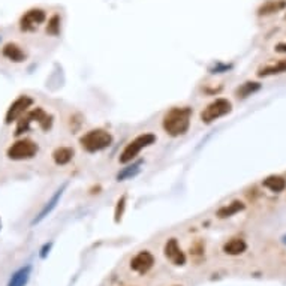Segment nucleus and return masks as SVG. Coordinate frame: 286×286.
<instances>
[{
  "instance_id": "423d86ee",
  "label": "nucleus",
  "mask_w": 286,
  "mask_h": 286,
  "mask_svg": "<svg viewBox=\"0 0 286 286\" xmlns=\"http://www.w3.org/2000/svg\"><path fill=\"white\" fill-rule=\"evenodd\" d=\"M233 111V104L231 101L225 99V98H217L213 102H210L207 107L204 108L199 114V119L202 123L205 125H212L217 122L219 119L228 116Z\"/></svg>"
},
{
  "instance_id": "9d476101",
  "label": "nucleus",
  "mask_w": 286,
  "mask_h": 286,
  "mask_svg": "<svg viewBox=\"0 0 286 286\" xmlns=\"http://www.w3.org/2000/svg\"><path fill=\"white\" fill-rule=\"evenodd\" d=\"M163 255H165V258H166L173 265H176V267H183V265H186L187 258H186V253L181 251L177 238H169V240L165 243V246H163Z\"/></svg>"
},
{
  "instance_id": "2eb2a0df",
  "label": "nucleus",
  "mask_w": 286,
  "mask_h": 286,
  "mask_svg": "<svg viewBox=\"0 0 286 286\" xmlns=\"http://www.w3.org/2000/svg\"><path fill=\"white\" fill-rule=\"evenodd\" d=\"M75 156V151L72 147H68V145H62V147H57L53 151L51 158H53V162L57 165V166H65L68 163H71L72 159Z\"/></svg>"
},
{
  "instance_id": "f3484780",
  "label": "nucleus",
  "mask_w": 286,
  "mask_h": 286,
  "mask_svg": "<svg viewBox=\"0 0 286 286\" xmlns=\"http://www.w3.org/2000/svg\"><path fill=\"white\" fill-rule=\"evenodd\" d=\"M247 251V243L240 238V237H235L228 240L225 244H223V252L226 255H231V256H238V255H243L244 252Z\"/></svg>"
},
{
  "instance_id": "f257e3e1",
  "label": "nucleus",
  "mask_w": 286,
  "mask_h": 286,
  "mask_svg": "<svg viewBox=\"0 0 286 286\" xmlns=\"http://www.w3.org/2000/svg\"><path fill=\"white\" fill-rule=\"evenodd\" d=\"M194 109L190 107H174L168 109L162 119V127L166 135L177 138L187 134L192 123Z\"/></svg>"
},
{
  "instance_id": "4468645a",
  "label": "nucleus",
  "mask_w": 286,
  "mask_h": 286,
  "mask_svg": "<svg viewBox=\"0 0 286 286\" xmlns=\"http://www.w3.org/2000/svg\"><path fill=\"white\" fill-rule=\"evenodd\" d=\"M244 208H246V204H244L243 201H240V199H235V201L230 202V204L222 205V207L216 212V216H217L219 219H228V217H233V216L241 213Z\"/></svg>"
},
{
  "instance_id": "dca6fc26",
  "label": "nucleus",
  "mask_w": 286,
  "mask_h": 286,
  "mask_svg": "<svg viewBox=\"0 0 286 286\" xmlns=\"http://www.w3.org/2000/svg\"><path fill=\"white\" fill-rule=\"evenodd\" d=\"M286 72V59H282L276 63H270L265 65L262 68H259L256 75L259 78H265V77H273V75H280V73H285Z\"/></svg>"
},
{
  "instance_id": "0eeeda50",
  "label": "nucleus",
  "mask_w": 286,
  "mask_h": 286,
  "mask_svg": "<svg viewBox=\"0 0 286 286\" xmlns=\"http://www.w3.org/2000/svg\"><path fill=\"white\" fill-rule=\"evenodd\" d=\"M33 105V99L29 94H21L17 99L9 105L5 114V123L6 125H12L17 123L18 120L29 111V108Z\"/></svg>"
},
{
  "instance_id": "20e7f679",
  "label": "nucleus",
  "mask_w": 286,
  "mask_h": 286,
  "mask_svg": "<svg viewBox=\"0 0 286 286\" xmlns=\"http://www.w3.org/2000/svg\"><path fill=\"white\" fill-rule=\"evenodd\" d=\"M156 140H158L156 135L151 134V132H145V134H141V135L135 137L132 141H129L125 145L123 151L119 156V162L123 163V165L134 162L140 156V153L143 150H145L147 147H150V145H153V144L156 143Z\"/></svg>"
},
{
  "instance_id": "7ed1b4c3",
  "label": "nucleus",
  "mask_w": 286,
  "mask_h": 286,
  "mask_svg": "<svg viewBox=\"0 0 286 286\" xmlns=\"http://www.w3.org/2000/svg\"><path fill=\"white\" fill-rule=\"evenodd\" d=\"M112 141L114 138L108 130L98 127V129H91L89 132H86L80 138V145L87 153H99V151L107 150L108 147H111Z\"/></svg>"
},
{
  "instance_id": "aec40b11",
  "label": "nucleus",
  "mask_w": 286,
  "mask_h": 286,
  "mask_svg": "<svg viewBox=\"0 0 286 286\" xmlns=\"http://www.w3.org/2000/svg\"><path fill=\"white\" fill-rule=\"evenodd\" d=\"M262 186L274 194H280L286 189V180L282 176H269L262 181Z\"/></svg>"
},
{
  "instance_id": "c756f323",
  "label": "nucleus",
  "mask_w": 286,
  "mask_h": 286,
  "mask_svg": "<svg viewBox=\"0 0 286 286\" xmlns=\"http://www.w3.org/2000/svg\"><path fill=\"white\" fill-rule=\"evenodd\" d=\"M0 226H2V225H0Z\"/></svg>"
},
{
  "instance_id": "ddd939ff",
  "label": "nucleus",
  "mask_w": 286,
  "mask_h": 286,
  "mask_svg": "<svg viewBox=\"0 0 286 286\" xmlns=\"http://www.w3.org/2000/svg\"><path fill=\"white\" fill-rule=\"evenodd\" d=\"M283 9H286V0H267L258 8L256 14L259 17H270V15L279 14Z\"/></svg>"
},
{
  "instance_id": "4be33fe9",
  "label": "nucleus",
  "mask_w": 286,
  "mask_h": 286,
  "mask_svg": "<svg viewBox=\"0 0 286 286\" xmlns=\"http://www.w3.org/2000/svg\"><path fill=\"white\" fill-rule=\"evenodd\" d=\"M60 23L62 20L59 15H53V17L48 20V24H47V33L51 36H57L60 33Z\"/></svg>"
},
{
  "instance_id": "f8f14e48",
  "label": "nucleus",
  "mask_w": 286,
  "mask_h": 286,
  "mask_svg": "<svg viewBox=\"0 0 286 286\" xmlns=\"http://www.w3.org/2000/svg\"><path fill=\"white\" fill-rule=\"evenodd\" d=\"M2 55L9 60V62H14V63H23L26 59H27V53L18 45L15 42H8L3 45L2 48Z\"/></svg>"
},
{
  "instance_id": "1a4fd4ad",
  "label": "nucleus",
  "mask_w": 286,
  "mask_h": 286,
  "mask_svg": "<svg viewBox=\"0 0 286 286\" xmlns=\"http://www.w3.org/2000/svg\"><path fill=\"white\" fill-rule=\"evenodd\" d=\"M155 262H156V258L151 252L141 251L130 259V270L140 276H144L155 267Z\"/></svg>"
},
{
  "instance_id": "b1692460",
  "label": "nucleus",
  "mask_w": 286,
  "mask_h": 286,
  "mask_svg": "<svg viewBox=\"0 0 286 286\" xmlns=\"http://www.w3.org/2000/svg\"><path fill=\"white\" fill-rule=\"evenodd\" d=\"M233 66L231 65H222V63H217L215 68H212L210 72L212 73H223V72H228Z\"/></svg>"
},
{
  "instance_id": "c85d7f7f",
  "label": "nucleus",
  "mask_w": 286,
  "mask_h": 286,
  "mask_svg": "<svg viewBox=\"0 0 286 286\" xmlns=\"http://www.w3.org/2000/svg\"><path fill=\"white\" fill-rule=\"evenodd\" d=\"M285 20H286V17H285Z\"/></svg>"
},
{
  "instance_id": "412c9836",
  "label": "nucleus",
  "mask_w": 286,
  "mask_h": 286,
  "mask_svg": "<svg viewBox=\"0 0 286 286\" xmlns=\"http://www.w3.org/2000/svg\"><path fill=\"white\" fill-rule=\"evenodd\" d=\"M258 90H261V83H256V81H246L243 83L238 89L235 90V96L238 99H246L252 96L253 93H256Z\"/></svg>"
},
{
  "instance_id": "39448f33",
  "label": "nucleus",
  "mask_w": 286,
  "mask_h": 286,
  "mask_svg": "<svg viewBox=\"0 0 286 286\" xmlns=\"http://www.w3.org/2000/svg\"><path fill=\"white\" fill-rule=\"evenodd\" d=\"M39 151V145L30 138H20L6 148L8 159L15 162L30 161L33 159Z\"/></svg>"
},
{
  "instance_id": "6ab92c4d",
  "label": "nucleus",
  "mask_w": 286,
  "mask_h": 286,
  "mask_svg": "<svg viewBox=\"0 0 286 286\" xmlns=\"http://www.w3.org/2000/svg\"><path fill=\"white\" fill-rule=\"evenodd\" d=\"M143 161H134L130 163H126L127 166H125L119 174H117V181H125V180L134 179L140 171H141V166H143Z\"/></svg>"
},
{
  "instance_id": "cd10ccee",
  "label": "nucleus",
  "mask_w": 286,
  "mask_h": 286,
  "mask_svg": "<svg viewBox=\"0 0 286 286\" xmlns=\"http://www.w3.org/2000/svg\"><path fill=\"white\" fill-rule=\"evenodd\" d=\"M176 286H180V285H176Z\"/></svg>"
},
{
  "instance_id": "a878e982",
  "label": "nucleus",
  "mask_w": 286,
  "mask_h": 286,
  "mask_svg": "<svg viewBox=\"0 0 286 286\" xmlns=\"http://www.w3.org/2000/svg\"><path fill=\"white\" fill-rule=\"evenodd\" d=\"M277 53L280 54H286V42H279L277 45H276V48H274Z\"/></svg>"
},
{
  "instance_id": "9b49d317",
  "label": "nucleus",
  "mask_w": 286,
  "mask_h": 286,
  "mask_svg": "<svg viewBox=\"0 0 286 286\" xmlns=\"http://www.w3.org/2000/svg\"><path fill=\"white\" fill-rule=\"evenodd\" d=\"M68 187V183H63L55 192L53 194V197L50 198L47 202H45V205L42 207V210L37 213V216H36L35 219L32 220V226H35V225H37V223H41L45 217L48 215H51L53 213V210L59 205V202H60V199H62V197H63V194H65V189Z\"/></svg>"
},
{
  "instance_id": "393cba45",
  "label": "nucleus",
  "mask_w": 286,
  "mask_h": 286,
  "mask_svg": "<svg viewBox=\"0 0 286 286\" xmlns=\"http://www.w3.org/2000/svg\"><path fill=\"white\" fill-rule=\"evenodd\" d=\"M51 247H53V243L50 241V243H45L42 247H41V251H39V258L41 259H45L47 256H48V253L51 251Z\"/></svg>"
},
{
  "instance_id": "f03ea898",
  "label": "nucleus",
  "mask_w": 286,
  "mask_h": 286,
  "mask_svg": "<svg viewBox=\"0 0 286 286\" xmlns=\"http://www.w3.org/2000/svg\"><path fill=\"white\" fill-rule=\"evenodd\" d=\"M54 119L51 114H48L44 108L36 107L30 111H27L20 120L17 122L15 127V137H20L32 129V126L37 125L42 130H50L53 127Z\"/></svg>"
},
{
  "instance_id": "bb28decb",
  "label": "nucleus",
  "mask_w": 286,
  "mask_h": 286,
  "mask_svg": "<svg viewBox=\"0 0 286 286\" xmlns=\"http://www.w3.org/2000/svg\"><path fill=\"white\" fill-rule=\"evenodd\" d=\"M282 241H283V243L286 244V235H283V237H282Z\"/></svg>"
},
{
  "instance_id": "5701e85b",
  "label": "nucleus",
  "mask_w": 286,
  "mask_h": 286,
  "mask_svg": "<svg viewBox=\"0 0 286 286\" xmlns=\"http://www.w3.org/2000/svg\"><path fill=\"white\" fill-rule=\"evenodd\" d=\"M127 198L126 195H123L122 198H119V201H117V204H116V210H114V220H116V223H119L120 220H122V217L125 215V210H126V201Z\"/></svg>"
},
{
  "instance_id": "6e6552de",
  "label": "nucleus",
  "mask_w": 286,
  "mask_h": 286,
  "mask_svg": "<svg viewBox=\"0 0 286 286\" xmlns=\"http://www.w3.org/2000/svg\"><path fill=\"white\" fill-rule=\"evenodd\" d=\"M45 20H47V14L44 9H39V8L29 9L23 17L20 18V29H21V32H27V33L35 32Z\"/></svg>"
},
{
  "instance_id": "a211bd4d",
  "label": "nucleus",
  "mask_w": 286,
  "mask_h": 286,
  "mask_svg": "<svg viewBox=\"0 0 286 286\" xmlns=\"http://www.w3.org/2000/svg\"><path fill=\"white\" fill-rule=\"evenodd\" d=\"M32 265H24L21 269H18L9 279L8 286H26L30 280L32 276Z\"/></svg>"
}]
</instances>
